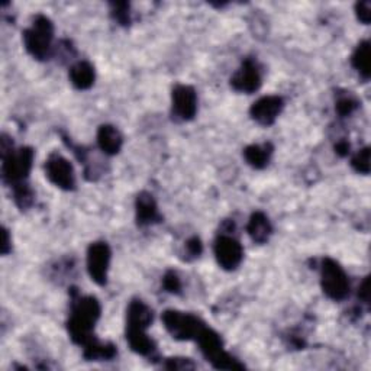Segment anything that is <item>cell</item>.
Masks as SVG:
<instances>
[{
    "mask_svg": "<svg viewBox=\"0 0 371 371\" xmlns=\"http://www.w3.org/2000/svg\"><path fill=\"white\" fill-rule=\"evenodd\" d=\"M101 303L93 296H74L71 317L67 323L70 338L76 344L86 347L93 339V328L101 318Z\"/></svg>",
    "mask_w": 371,
    "mask_h": 371,
    "instance_id": "cell-1",
    "label": "cell"
},
{
    "mask_svg": "<svg viewBox=\"0 0 371 371\" xmlns=\"http://www.w3.org/2000/svg\"><path fill=\"white\" fill-rule=\"evenodd\" d=\"M2 177L10 188L26 183L28 176L31 173L34 163V151L31 148L13 150V147H6L2 141Z\"/></svg>",
    "mask_w": 371,
    "mask_h": 371,
    "instance_id": "cell-2",
    "label": "cell"
},
{
    "mask_svg": "<svg viewBox=\"0 0 371 371\" xmlns=\"http://www.w3.org/2000/svg\"><path fill=\"white\" fill-rule=\"evenodd\" d=\"M54 39V25L44 17L38 15L34 18L32 25L23 31V44L26 51L37 60H47Z\"/></svg>",
    "mask_w": 371,
    "mask_h": 371,
    "instance_id": "cell-3",
    "label": "cell"
},
{
    "mask_svg": "<svg viewBox=\"0 0 371 371\" xmlns=\"http://www.w3.org/2000/svg\"><path fill=\"white\" fill-rule=\"evenodd\" d=\"M196 341L201 345V351L205 355V359L219 370H241L244 365L239 364L234 357H231L223 350V344L221 337L208 328L206 325L202 328V331L199 332Z\"/></svg>",
    "mask_w": 371,
    "mask_h": 371,
    "instance_id": "cell-4",
    "label": "cell"
},
{
    "mask_svg": "<svg viewBox=\"0 0 371 371\" xmlns=\"http://www.w3.org/2000/svg\"><path fill=\"white\" fill-rule=\"evenodd\" d=\"M321 286L332 301H344L350 294L348 276L335 260L325 259L321 267Z\"/></svg>",
    "mask_w": 371,
    "mask_h": 371,
    "instance_id": "cell-5",
    "label": "cell"
},
{
    "mask_svg": "<svg viewBox=\"0 0 371 371\" xmlns=\"http://www.w3.org/2000/svg\"><path fill=\"white\" fill-rule=\"evenodd\" d=\"M163 322L170 335L179 341L196 339L205 326V323L194 315L179 310H166L163 313Z\"/></svg>",
    "mask_w": 371,
    "mask_h": 371,
    "instance_id": "cell-6",
    "label": "cell"
},
{
    "mask_svg": "<svg viewBox=\"0 0 371 371\" xmlns=\"http://www.w3.org/2000/svg\"><path fill=\"white\" fill-rule=\"evenodd\" d=\"M46 176L54 186L63 190H73L76 186L73 166L57 152H52L46 161Z\"/></svg>",
    "mask_w": 371,
    "mask_h": 371,
    "instance_id": "cell-7",
    "label": "cell"
},
{
    "mask_svg": "<svg viewBox=\"0 0 371 371\" xmlns=\"http://www.w3.org/2000/svg\"><path fill=\"white\" fill-rule=\"evenodd\" d=\"M110 248L106 242H93L88 251V270L92 280L99 286H103L108 280V270L110 264Z\"/></svg>",
    "mask_w": 371,
    "mask_h": 371,
    "instance_id": "cell-8",
    "label": "cell"
},
{
    "mask_svg": "<svg viewBox=\"0 0 371 371\" xmlns=\"http://www.w3.org/2000/svg\"><path fill=\"white\" fill-rule=\"evenodd\" d=\"M171 108L173 117L179 121H190L196 117L197 112V96L192 86L179 84L173 89L171 94Z\"/></svg>",
    "mask_w": 371,
    "mask_h": 371,
    "instance_id": "cell-9",
    "label": "cell"
},
{
    "mask_svg": "<svg viewBox=\"0 0 371 371\" xmlns=\"http://www.w3.org/2000/svg\"><path fill=\"white\" fill-rule=\"evenodd\" d=\"M215 257L218 264L225 270H235L244 257V250L239 242L231 235H219L215 241Z\"/></svg>",
    "mask_w": 371,
    "mask_h": 371,
    "instance_id": "cell-10",
    "label": "cell"
},
{
    "mask_svg": "<svg viewBox=\"0 0 371 371\" xmlns=\"http://www.w3.org/2000/svg\"><path fill=\"white\" fill-rule=\"evenodd\" d=\"M232 89L241 93H254L261 86L260 68L252 60H245L231 77Z\"/></svg>",
    "mask_w": 371,
    "mask_h": 371,
    "instance_id": "cell-11",
    "label": "cell"
},
{
    "mask_svg": "<svg viewBox=\"0 0 371 371\" xmlns=\"http://www.w3.org/2000/svg\"><path fill=\"white\" fill-rule=\"evenodd\" d=\"M284 108V102L280 96H264L257 101L251 109V118L263 126H270L276 122Z\"/></svg>",
    "mask_w": 371,
    "mask_h": 371,
    "instance_id": "cell-12",
    "label": "cell"
},
{
    "mask_svg": "<svg viewBox=\"0 0 371 371\" xmlns=\"http://www.w3.org/2000/svg\"><path fill=\"white\" fill-rule=\"evenodd\" d=\"M135 208H137V222L139 226H147L161 219L159 213V206H157L154 197L147 192L138 194Z\"/></svg>",
    "mask_w": 371,
    "mask_h": 371,
    "instance_id": "cell-13",
    "label": "cell"
},
{
    "mask_svg": "<svg viewBox=\"0 0 371 371\" xmlns=\"http://www.w3.org/2000/svg\"><path fill=\"white\" fill-rule=\"evenodd\" d=\"M152 322V310L141 301H132L128 306L126 328L131 330H146Z\"/></svg>",
    "mask_w": 371,
    "mask_h": 371,
    "instance_id": "cell-14",
    "label": "cell"
},
{
    "mask_svg": "<svg viewBox=\"0 0 371 371\" xmlns=\"http://www.w3.org/2000/svg\"><path fill=\"white\" fill-rule=\"evenodd\" d=\"M122 135L112 125H102L97 131V146L106 155H115L122 148Z\"/></svg>",
    "mask_w": 371,
    "mask_h": 371,
    "instance_id": "cell-15",
    "label": "cell"
},
{
    "mask_svg": "<svg viewBox=\"0 0 371 371\" xmlns=\"http://www.w3.org/2000/svg\"><path fill=\"white\" fill-rule=\"evenodd\" d=\"M247 231L252 241L259 242V244H264L270 238L271 232H273V226H271L267 215H264L263 212H254L248 221Z\"/></svg>",
    "mask_w": 371,
    "mask_h": 371,
    "instance_id": "cell-16",
    "label": "cell"
},
{
    "mask_svg": "<svg viewBox=\"0 0 371 371\" xmlns=\"http://www.w3.org/2000/svg\"><path fill=\"white\" fill-rule=\"evenodd\" d=\"M94 68L88 61H79L70 68V80L79 90L90 89L94 83Z\"/></svg>",
    "mask_w": 371,
    "mask_h": 371,
    "instance_id": "cell-17",
    "label": "cell"
},
{
    "mask_svg": "<svg viewBox=\"0 0 371 371\" xmlns=\"http://www.w3.org/2000/svg\"><path fill=\"white\" fill-rule=\"evenodd\" d=\"M126 339L130 342V347L139 355L150 357L155 352L154 341L148 337L146 330H131L126 328Z\"/></svg>",
    "mask_w": 371,
    "mask_h": 371,
    "instance_id": "cell-18",
    "label": "cell"
},
{
    "mask_svg": "<svg viewBox=\"0 0 371 371\" xmlns=\"http://www.w3.org/2000/svg\"><path fill=\"white\" fill-rule=\"evenodd\" d=\"M273 146L267 142V144H252L244 150V159L250 166L254 168H264L273 154Z\"/></svg>",
    "mask_w": 371,
    "mask_h": 371,
    "instance_id": "cell-19",
    "label": "cell"
},
{
    "mask_svg": "<svg viewBox=\"0 0 371 371\" xmlns=\"http://www.w3.org/2000/svg\"><path fill=\"white\" fill-rule=\"evenodd\" d=\"M117 355V347L110 342H99L93 339L90 344L84 347V359L90 361L112 360Z\"/></svg>",
    "mask_w": 371,
    "mask_h": 371,
    "instance_id": "cell-20",
    "label": "cell"
},
{
    "mask_svg": "<svg viewBox=\"0 0 371 371\" xmlns=\"http://www.w3.org/2000/svg\"><path fill=\"white\" fill-rule=\"evenodd\" d=\"M352 67L359 71V74L364 79L368 80L370 77V42L368 41H361L359 47L355 48L352 59H351Z\"/></svg>",
    "mask_w": 371,
    "mask_h": 371,
    "instance_id": "cell-21",
    "label": "cell"
},
{
    "mask_svg": "<svg viewBox=\"0 0 371 371\" xmlns=\"http://www.w3.org/2000/svg\"><path fill=\"white\" fill-rule=\"evenodd\" d=\"M13 199H15L17 205L23 210L34 203V192L26 183H22L13 188Z\"/></svg>",
    "mask_w": 371,
    "mask_h": 371,
    "instance_id": "cell-22",
    "label": "cell"
},
{
    "mask_svg": "<svg viewBox=\"0 0 371 371\" xmlns=\"http://www.w3.org/2000/svg\"><path fill=\"white\" fill-rule=\"evenodd\" d=\"M351 166L354 167V170L357 171V173L368 174L370 173V148L365 147L361 151L357 152L352 157Z\"/></svg>",
    "mask_w": 371,
    "mask_h": 371,
    "instance_id": "cell-23",
    "label": "cell"
},
{
    "mask_svg": "<svg viewBox=\"0 0 371 371\" xmlns=\"http://www.w3.org/2000/svg\"><path fill=\"white\" fill-rule=\"evenodd\" d=\"M357 106H359V102H357V99L352 94H342L338 97L335 110L341 117H348L357 109Z\"/></svg>",
    "mask_w": 371,
    "mask_h": 371,
    "instance_id": "cell-24",
    "label": "cell"
},
{
    "mask_svg": "<svg viewBox=\"0 0 371 371\" xmlns=\"http://www.w3.org/2000/svg\"><path fill=\"white\" fill-rule=\"evenodd\" d=\"M163 286L167 292L170 293H179L181 289V281L177 276L176 271H167L164 279H163Z\"/></svg>",
    "mask_w": 371,
    "mask_h": 371,
    "instance_id": "cell-25",
    "label": "cell"
},
{
    "mask_svg": "<svg viewBox=\"0 0 371 371\" xmlns=\"http://www.w3.org/2000/svg\"><path fill=\"white\" fill-rule=\"evenodd\" d=\"M113 10H112V15L115 17V19L122 23V25H126L130 23V6H128L126 3H113L112 5Z\"/></svg>",
    "mask_w": 371,
    "mask_h": 371,
    "instance_id": "cell-26",
    "label": "cell"
},
{
    "mask_svg": "<svg viewBox=\"0 0 371 371\" xmlns=\"http://www.w3.org/2000/svg\"><path fill=\"white\" fill-rule=\"evenodd\" d=\"M202 242L197 237L192 238L188 241V244H186V254H188V259H196L202 254Z\"/></svg>",
    "mask_w": 371,
    "mask_h": 371,
    "instance_id": "cell-27",
    "label": "cell"
},
{
    "mask_svg": "<svg viewBox=\"0 0 371 371\" xmlns=\"http://www.w3.org/2000/svg\"><path fill=\"white\" fill-rule=\"evenodd\" d=\"M355 10H357V18L360 19V22L363 23H370V18H371V3L370 2H361V3H357L355 6Z\"/></svg>",
    "mask_w": 371,
    "mask_h": 371,
    "instance_id": "cell-28",
    "label": "cell"
},
{
    "mask_svg": "<svg viewBox=\"0 0 371 371\" xmlns=\"http://www.w3.org/2000/svg\"><path fill=\"white\" fill-rule=\"evenodd\" d=\"M166 367L170 370H188L194 368V364L189 359H170Z\"/></svg>",
    "mask_w": 371,
    "mask_h": 371,
    "instance_id": "cell-29",
    "label": "cell"
},
{
    "mask_svg": "<svg viewBox=\"0 0 371 371\" xmlns=\"http://www.w3.org/2000/svg\"><path fill=\"white\" fill-rule=\"evenodd\" d=\"M368 288H370V279L367 277V279L363 281L361 288H360V292H359V296H360V299H361V301H363L364 303H368V302H370V290H368Z\"/></svg>",
    "mask_w": 371,
    "mask_h": 371,
    "instance_id": "cell-30",
    "label": "cell"
},
{
    "mask_svg": "<svg viewBox=\"0 0 371 371\" xmlns=\"http://www.w3.org/2000/svg\"><path fill=\"white\" fill-rule=\"evenodd\" d=\"M335 151H337V154H339L341 157H345V155H348V152H350V144H348L347 141H339L338 144L335 146Z\"/></svg>",
    "mask_w": 371,
    "mask_h": 371,
    "instance_id": "cell-31",
    "label": "cell"
},
{
    "mask_svg": "<svg viewBox=\"0 0 371 371\" xmlns=\"http://www.w3.org/2000/svg\"><path fill=\"white\" fill-rule=\"evenodd\" d=\"M3 232H5V239H3L2 252H3V254H8V251H9V234H8V231H6V230H5Z\"/></svg>",
    "mask_w": 371,
    "mask_h": 371,
    "instance_id": "cell-32",
    "label": "cell"
}]
</instances>
